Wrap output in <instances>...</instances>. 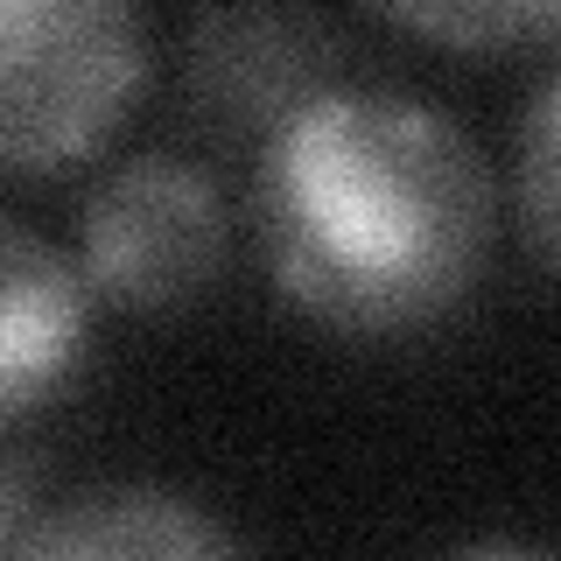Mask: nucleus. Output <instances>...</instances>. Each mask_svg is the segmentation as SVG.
I'll return each instance as SVG.
<instances>
[{
	"label": "nucleus",
	"mask_w": 561,
	"mask_h": 561,
	"mask_svg": "<svg viewBox=\"0 0 561 561\" xmlns=\"http://www.w3.org/2000/svg\"><path fill=\"white\" fill-rule=\"evenodd\" d=\"M148 78V35L119 0H0V169H70L113 140Z\"/></svg>",
	"instance_id": "obj_2"
},
{
	"label": "nucleus",
	"mask_w": 561,
	"mask_h": 561,
	"mask_svg": "<svg viewBox=\"0 0 561 561\" xmlns=\"http://www.w3.org/2000/svg\"><path fill=\"white\" fill-rule=\"evenodd\" d=\"M330 70V28L295 8H210L190 22L183 78H190V113L210 134L267 140L288 113H302Z\"/></svg>",
	"instance_id": "obj_4"
},
{
	"label": "nucleus",
	"mask_w": 561,
	"mask_h": 561,
	"mask_svg": "<svg viewBox=\"0 0 561 561\" xmlns=\"http://www.w3.org/2000/svg\"><path fill=\"white\" fill-rule=\"evenodd\" d=\"M84 274L22 218H0V421L57 400L84 358Z\"/></svg>",
	"instance_id": "obj_5"
},
{
	"label": "nucleus",
	"mask_w": 561,
	"mask_h": 561,
	"mask_svg": "<svg viewBox=\"0 0 561 561\" xmlns=\"http://www.w3.org/2000/svg\"><path fill=\"white\" fill-rule=\"evenodd\" d=\"M513 204H519L526 245L561 274V64L540 78V92H534V105H526V119H519Z\"/></svg>",
	"instance_id": "obj_7"
},
{
	"label": "nucleus",
	"mask_w": 561,
	"mask_h": 561,
	"mask_svg": "<svg viewBox=\"0 0 561 561\" xmlns=\"http://www.w3.org/2000/svg\"><path fill=\"white\" fill-rule=\"evenodd\" d=\"M435 561H561L548 548H526V540H470V548H449Z\"/></svg>",
	"instance_id": "obj_10"
},
{
	"label": "nucleus",
	"mask_w": 561,
	"mask_h": 561,
	"mask_svg": "<svg viewBox=\"0 0 561 561\" xmlns=\"http://www.w3.org/2000/svg\"><path fill=\"white\" fill-rule=\"evenodd\" d=\"M14 561H239V540L169 484H92L35 513Z\"/></svg>",
	"instance_id": "obj_6"
},
{
	"label": "nucleus",
	"mask_w": 561,
	"mask_h": 561,
	"mask_svg": "<svg viewBox=\"0 0 561 561\" xmlns=\"http://www.w3.org/2000/svg\"><path fill=\"white\" fill-rule=\"evenodd\" d=\"M260 245L274 288L344 337L449 316L491 253L478 140L414 92L330 84L260 140Z\"/></svg>",
	"instance_id": "obj_1"
},
{
	"label": "nucleus",
	"mask_w": 561,
	"mask_h": 561,
	"mask_svg": "<svg viewBox=\"0 0 561 561\" xmlns=\"http://www.w3.org/2000/svg\"><path fill=\"white\" fill-rule=\"evenodd\" d=\"M400 28H421V35H443L456 49H499V43H540V35H561V0L554 8H386Z\"/></svg>",
	"instance_id": "obj_8"
},
{
	"label": "nucleus",
	"mask_w": 561,
	"mask_h": 561,
	"mask_svg": "<svg viewBox=\"0 0 561 561\" xmlns=\"http://www.w3.org/2000/svg\"><path fill=\"white\" fill-rule=\"evenodd\" d=\"M225 210L204 169L134 154L84 197V274L127 309H175L218 274Z\"/></svg>",
	"instance_id": "obj_3"
},
{
	"label": "nucleus",
	"mask_w": 561,
	"mask_h": 561,
	"mask_svg": "<svg viewBox=\"0 0 561 561\" xmlns=\"http://www.w3.org/2000/svg\"><path fill=\"white\" fill-rule=\"evenodd\" d=\"M35 519V484H28V463H14L8 449H0V561H14Z\"/></svg>",
	"instance_id": "obj_9"
}]
</instances>
